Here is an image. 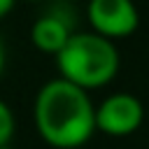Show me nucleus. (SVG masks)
<instances>
[{
	"label": "nucleus",
	"instance_id": "obj_1",
	"mask_svg": "<svg viewBox=\"0 0 149 149\" xmlns=\"http://www.w3.org/2000/svg\"><path fill=\"white\" fill-rule=\"evenodd\" d=\"M33 116L40 135L58 149H74L98 130L95 105L88 91L63 77H54L40 86Z\"/></svg>",
	"mask_w": 149,
	"mask_h": 149
},
{
	"label": "nucleus",
	"instance_id": "obj_3",
	"mask_svg": "<svg viewBox=\"0 0 149 149\" xmlns=\"http://www.w3.org/2000/svg\"><path fill=\"white\" fill-rule=\"evenodd\" d=\"M142 119L144 107L140 98L128 91L109 93L107 98H102L100 105H95V128L114 137L130 135L133 130L140 128Z\"/></svg>",
	"mask_w": 149,
	"mask_h": 149
},
{
	"label": "nucleus",
	"instance_id": "obj_7",
	"mask_svg": "<svg viewBox=\"0 0 149 149\" xmlns=\"http://www.w3.org/2000/svg\"><path fill=\"white\" fill-rule=\"evenodd\" d=\"M14 2H16V0H0V19H2L12 7H14Z\"/></svg>",
	"mask_w": 149,
	"mask_h": 149
},
{
	"label": "nucleus",
	"instance_id": "obj_5",
	"mask_svg": "<svg viewBox=\"0 0 149 149\" xmlns=\"http://www.w3.org/2000/svg\"><path fill=\"white\" fill-rule=\"evenodd\" d=\"M70 35H72V28L61 14H44V16L35 19V23L30 26L33 44L42 51L54 54V56L68 44Z\"/></svg>",
	"mask_w": 149,
	"mask_h": 149
},
{
	"label": "nucleus",
	"instance_id": "obj_4",
	"mask_svg": "<svg viewBox=\"0 0 149 149\" xmlns=\"http://www.w3.org/2000/svg\"><path fill=\"white\" fill-rule=\"evenodd\" d=\"M86 16L93 33L109 40L130 35L140 23V12L133 0H88Z\"/></svg>",
	"mask_w": 149,
	"mask_h": 149
},
{
	"label": "nucleus",
	"instance_id": "obj_2",
	"mask_svg": "<svg viewBox=\"0 0 149 149\" xmlns=\"http://www.w3.org/2000/svg\"><path fill=\"white\" fill-rule=\"evenodd\" d=\"M119 49L116 44L98 33H72L68 44L56 54V65L61 77L81 86L95 88L114 79L119 70Z\"/></svg>",
	"mask_w": 149,
	"mask_h": 149
},
{
	"label": "nucleus",
	"instance_id": "obj_8",
	"mask_svg": "<svg viewBox=\"0 0 149 149\" xmlns=\"http://www.w3.org/2000/svg\"><path fill=\"white\" fill-rule=\"evenodd\" d=\"M5 70V44H2V37H0V74Z\"/></svg>",
	"mask_w": 149,
	"mask_h": 149
},
{
	"label": "nucleus",
	"instance_id": "obj_6",
	"mask_svg": "<svg viewBox=\"0 0 149 149\" xmlns=\"http://www.w3.org/2000/svg\"><path fill=\"white\" fill-rule=\"evenodd\" d=\"M12 135H14V112H12V107L0 98V147L9 144Z\"/></svg>",
	"mask_w": 149,
	"mask_h": 149
},
{
	"label": "nucleus",
	"instance_id": "obj_9",
	"mask_svg": "<svg viewBox=\"0 0 149 149\" xmlns=\"http://www.w3.org/2000/svg\"><path fill=\"white\" fill-rule=\"evenodd\" d=\"M0 149H14V147H9V144H5V147H0Z\"/></svg>",
	"mask_w": 149,
	"mask_h": 149
}]
</instances>
